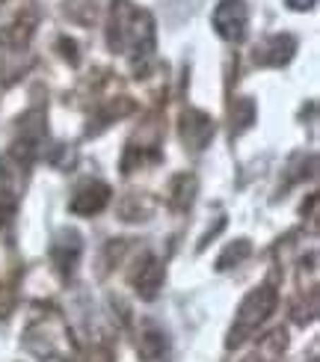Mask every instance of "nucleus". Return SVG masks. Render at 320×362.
Listing matches in <instances>:
<instances>
[{
	"label": "nucleus",
	"mask_w": 320,
	"mask_h": 362,
	"mask_svg": "<svg viewBox=\"0 0 320 362\" xmlns=\"http://www.w3.org/2000/svg\"><path fill=\"white\" fill-rule=\"evenodd\" d=\"M255 122V101L252 98H235L232 104V134L237 137V134L249 131Z\"/></svg>",
	"instance_id": "nucleus-10"
},
{
	"label": "nucleus",
	"mask_w": 320,
	"mask_h": 362,
	"mask_svg": "<svg viewBox=\"0 0 320 362\" xmlns=\"http://www.w3.org/2000/svg\"><path fill=\"white\" fill-rule=\"evenodd\" d=\"M0 4H4V0H0Z\"/></svg>",
	"instance_id": "nucleus-16"
},
{
	"label": "nucleus",
	"mask_w": 320,
	"mask_h": 362,
	"mask_svg": "<svg viewBox=\"0 0 320 362\" xmlns=\"http://www.w3.org/2000/svg\"><path fill=\"white\" fill-rule=\"evenodd\" d=\"M134 288L143 300H155L160 285H163V264L155 255H143V264H136V270L131 274Z\"/></svg>",
	"instance_id": "nucleus-7"
},
{
	"label": "nucleus",
	"mask_w": 320,
	"mask_h": 362,
	"mask_svg": "<svg viewBox=\"0 0 320 362\" xmlns=\"http://www.w3.org/2000/svg\"><path fill=\"white\" fill-rule=\"evenodd\" d=\"M252 255V244L247 238H237L235 244H228L225 250H223V255L217 259V270H228V267H237L243 259H249Z\"/></svg>",
	"instance_id": "nucleus-11"
},
{
	"label": "nucleus",
	"mask_w": 320,
	"mask_h": 362,
	"mask_svg": "<svg viewBox=\"0 0 320 362\" xmlns=\"http://www.w3.org/2000/svg\"><path fill=\"white\" fill-rule=\"evenodd\" d=\"M81 250H83L81 235L74 229H63L51 244V262H54L57 274L63 279H69L74 274V267H78V262H81Z\"/></svg>",
	"instance_id": "nucleus-3"
},
{
	"label": "nucleus",
	"mask_w": 320,
	"mask_h": 362,
	"mask_svg": "<svg viewBox=\"0 0 320 362\" xmlns=\"http://www.w3.org/2000/svg\"><path fill=\"white\" fill-rule=\"evenodd\" d=\"M193 196H196V178L187 173L175 175L172 185H170V205L175 211H187L193 205Z\"/></svg>",
	"instance_id": "nucleus-9"
},
{
	"label": "nucleus",
	"mask_w": 320,
	"mask_h": 362,
	"mask_svg": "<svg viewBox=\"0 0 320 362\" xmlns=\"http://www.w3.org/2000/svg\"><path fill=\"white\" fill-rule=\"evenodd\" d=\"M107 202H110V187H107L104 181H83V185L74 190L69 208H71V214H78V217H93V214H101Z\"/></svg>",
	"instance_id": "nucleus-4"
},
{
	"label": "nucleus",
	"mask_w": 320,
	"mask_h": 362,
	"mask_svg": "<svg viewBox=\"0 0 320 362\" xmlns=\"http://www.w3.org/2000/svg\"><path fill=\"white\" fill-rule=\"evenodd\" d=\"M15 208H18V199L9 190H0V226L15 217Z\"/></svg>",
	"instance_id": "nucleus-12"
},
{
	"label": "nucleus",
	"mask_w": 320,
	"mask_h": 362,
	"mask_svg": "<svg viewBox=\"0 0 320 362\" xmlns=\"http://www.w3.org/2000/svg\"><path fill=\"white\" fill-rule=\"evenodd\" d=\"M297 51V39L291 33H276L270 36L267 42H261L255 48V63L258 66H288L291 63V57Z\"/></svg>",
	"instance_id": "nucleus-5"
},
{
	"label": "nucleus",
	"mask_w": 320,
	"mask_h": 362,
	"mask_svg": "<svg viewBox=\"0 0 320 362\" xmlns=\"http://www.w3.org/2000/svg\"><path fill=\"white\" fill-rule=\"evenodd\" d=\"M276 303H279V291L273 288V285H261V288L249 291L247 297H243L237 315H235V324H232V333H228V339H225V348L228 351L240 348V344L247 341L273 312H276Z\"/></svg>",
	"instance_id": "nucleus-1"
},
{
	"label": "nucleus",
	"mask_w": 320,
	"mask_h": 362,
	"mask_svg": "<svg viewBox=\"0 0 320 362\" xmlns=\"http://www.w3.org/2000/svg\"><path fill=\"white\" fill-rule=\"evenodd\" d=\"M15 306V294L6 288V285H0V318H6Z\"/></svg>",
	"instance_id": "nucleus-14"
},
{
	"label": "nucleus",
	"mask_w": 320,
	"mask_h": 362,
	"mask_svg": "<svg viewBox=\"0 0 320 362\" xmlns=\"http://www.w3.org/2000/svg\"><path fill=\"white\" fill-rule=\"evenodd\" d=\"M136 351H140V356L146 362L166 359V354H170V339H166V333L160 327L146 324V329L140 333V341H136Z\"/></svg>",
	"instance_id": "nucleus-8"
},
{
	"label": "nucleus",
	"mask_w": 320,
	"mask_h": 362,
	"mask_svg": "<svg viewBox=\"0 0 320 362\" xmlns=\"http://www.w3.org/2000/svg\"><path fill=\"white\" fill-rule=\"evenodd\" d=\"M247 24H249V9L243 0H223V4L213 9V30H217L225 42H243Z\"/></svg>",
	"instance_id": "nucleus-2"
},
{
	"label": "nucleus",
	"mask_w": 320,
	"mask_h": 362,
	"mask_svg": "<svg viewBox=\"0 0 320 362\" xmlns=\"http://www.w3.org/2000/svg\"><path fill=\"white\" fill-rule=\"evenodd\" d=\"M57 45H59V51H63V57L69 59V63H71V66H78V59H81V57H78V45H74V39H66V36H63Z\"/></svg>",
	"instance_id": "nucleus-13"
},
{
	"label": "nucleus",
	"mask_w": 320,
	"mask_h": 362,
	"mask_svg": "<svg viewBox=\"0 0 320 362\" xmlns=\"http://www.w3.org/2000/svg\"><path fill=\"white\" fill-rule=\"evenodd\" d=\"M181 137L193 148V152H202L213 137V119L202 110H187L181 116Z\"/></svg>",
	"instance_id": "nucleus-6"
},
{
	"label": "nucleus",
	"mask_w": 320,
	"mask_h": 362,
	"mask_svg": "<svg viewBox=\"0 0 320 362\" xmlns=\"http://www.w3.org/2000/svg\"><path fill=\"white\" fill-rule=\"evenodd\" d=\"M288 6L297 9V12H306V9H312V6H314V0H288Z\"/></svg>",
	"instance_id": "nucleus-15"
}]
</instances>
